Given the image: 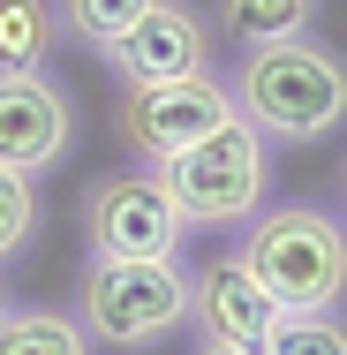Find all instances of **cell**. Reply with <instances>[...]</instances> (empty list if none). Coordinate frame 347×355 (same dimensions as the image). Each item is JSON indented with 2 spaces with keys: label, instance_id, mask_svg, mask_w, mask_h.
Returning <instances> with one entry per match:
<instances>
[{
  "label": "cell",
  "instance_id": "1",
  "mask_svg": "<svg viewBox=\"0 0 347 355\" xmlns=\"http://www.w3.org/2000/svg\"><path fill=\"white\" fill-rule=\"evenodd\" d=\"M226 98L265 144H317L347 121V61L317 31L272 38V46H249L234 61Z\"/></svg>",
  "mask_w": 347,
  "mask_h": 355
},
{
  "label": "cell",
  "instance_id": "7",
  "mask_svg": "<svg viewBox=\"0 0 347 355\" xmlns=\"http://www.w3.org/2000/svg\"><path fill=\"white\" fill-rule=\"evenodd\" d=\"M75 151V106L46 69H0V166L53 174Z\"/></svg>",
  "mask_w": 347,
  "mask_h": 355
},
{
  "label": "cell",
  "instance_id": "4",
  "mask_svg": "<svg viewBox=\"0 0 347 355\" xmlns=\"http://www.w3.org/2000/svg\"><path fill=\"white\" fill-rule=\"evenodd\" d=\"M83 333L106 348H151L166 333L189 325L197 310V272H181V257H151V265H121V257H91L83 265Z\"/></svg>",
  "mask_w": 347,
  "mask_h": 355
},
{
  "label": "cell",
  "instance_id": "14",
  "mask_svg": "<svg viewBox=\"0 0 347 355\" xmlns=\"http://www.w3.org/2000/svg\"><path fill=\"white\" fill-rule=\"evenodd\" d=\"M257 355H347V325L332 310H302V318H279Z\"/></svg>",
  "mask_w": 347,
  "mask_h": 355
},
{
  "label": "cell",
  "instance_id": "12",
  "mask_svg": "<svg viewBox=\"0 0 347 355\" xmlns=\"http://www.w3.org/2000/svg\"><path fill=\"white\" fill-rule=\"evenodd\" d=\"M317 23V0H219V31L249 53V46H272V38H302Z\"/></svg>",
  "mask_w": 347,
  "mask_h": 355
},
{
  "label": "cell",
  "instance_id": "2",
  "mask_svg": "<svg viewBox=\"0 0 347 355\" xmlns=\"http://www.w3.org/2000/svg\"><path fill=\"white\" fill-rule=\"evenodd\" d=\"M242 257L287 318L332 310L347 295V219L325 212V205H265L249 219Z\"/></svg>",
  "mask_w": 347,
  "mask_h": 355
},
{
  "label": "cell",
  "instance_id": "17",
  "mask_svg": "<svg viewBox=\"0 0 347 355\" xmlns=\"http://www.w3.org/2000/svg\"><path fill=\"white\" fill-rule=\"evenodd\" d=\"M332 189H340V219H347V159H340V174H332Z\"/></svg>",
  "mask_w": 347,
  "mask_h": 355
},
{
  "label": "cell",
  "instance_id": "6",
  "mask_svg": "<svg viewBox=\"0 0 347 355\" xmlns=\"http://www.w3.org/2000/svg\"><path fill=\"white\" fill-rule=\"evenodd\" d=\"M226 114H234V98H226V83L204 69V76H174V83H129L114 129H121V144L136 151L143 166H159V159L189 151L197 137H211Z\"/></svg>",
  "mask_w": 347,
  "mask_h": 355
},
{
  "label": "cell",
  "instance_id": "15",
  "mask_svg": "<svg viewBox=\"0 0 347 355\" xmlns=\"http://www.w3.org/2000/svg\"><path fill=\"white\" fill-rule=\"evenodd\" d=\"M30 234H38V189H30V174L0 166V265H15L30 250Z\"/></svg>",
  "mask_w": 347,
  "mask_h": 355
},
{
  "label": "cell",
  "instance_id": "16",
  "mask_svg": "<svg viewBox=\"0 0 347 355\" xmlns=\"http://www.w3.org/2000/svg\"><path fill=\"white\" fill-rule=\"evenodd\" d=\"M197 355H249V348H219V340H197Z\"/></svg>",
  "mask_w": 347,
  "mask_h": 355
},
{
  "label": "cell",
  "instance_id": "10",
  "mask_svg": "<svg viewBox=\"0 0 347 355\" xmlns=\"http://www.w3.org/2000/svg\"><path fill=\"white\" fill-rule=\"evenodd\" d=\"M0 355H91L83 325L69 310H46V302H8L0 310Z\"/></svg>",
  "mask_w": 347,
  "mask_h": 355
},
{
  "label": "cell",
  "instance_id": "9",
  "mask_svg": "<svg viewBox=\"0 0 347 355\" xmlns=\"http://www.w3.org/2000/svg\"><path fill=\"white\" fill-rule=\"evenodd\" d=\"M121 83H174V76H204L211 69V31L197 8H181V0H159L151 15H143L136 31L106 53Z\"/></svg>",
  "mask_w": 347,
  "mask_h": 355
},
{
  "label": "cell",
  "instance_id": "8",
  "mask_svg": "<svg viewBox=\"0 0 347 355\" xmlns=\"http://www.w3.org/2000/svg\"><path fill=\"white\" fill-rule=\"evenodd\" d=\"M287 318L265 280L249 272V257L242 250H226V257H211L204 272H197V310H189V325H197V340H219V348H265L272 340V325Z\"/></svg>",
  "mask_w": 347,
  "mask_h": 355
},
{
  "label": "cell",
  "instance_id": "11",
  "mask_svg": "<svg viewBox=\"0 0 347 355\" xmlns=\"http://www.w3.org/2000/svg\"><path fill=\"white\" fill-rule=\"evenodd\" d=\"M61 46L53 0H0V69H46Z\"/></svg>",
  "mask_w": 347,
  "mask_h": 355
},
{
  "label": "cell",
  "instance_id": "3",
  "mask_svg": "<svg viewBox=\"0 0 347 355\" xmlns=\"http://www.w3.org/2000/svg\"><path fill=\"white\" fill-rule=\"evenodd\" d=\"M151 174L166 182L174 212L189 227H249L265 212V189H272V151H265V137L242 114H226L211 137H197L174 159H159Z\"/></svg>",
  "mask_w": 347,
  "mask_h": 355
},
{
  "label": "cell",
  "instance_id": "18",
  "mask_svg": "<svg viewBox=\"0 0 347 355\" xmlns=\"http://www.w3.org/2000/svg\"><path fill=\"white\" fill-rule=\"evenodd\" d=\"M8 302H15V295H8V280H0V310H8Z\"/></svg>",
  "mask_w": 347,
  "mask_h": 355
},
{
  "label": "cell",
  "instance_id": "13",
  "mask_svg": "<svg viewBox=\"0 0 347 355\" xmlns=\"http://www.w3.org/2000/svg\"><path fill=\"white\" fill-rule=\"evenodd\" d=\"M53 8H61V38L91 46V53H114L159 0H53Z\"/></svg>",
  "mask_w": 347,
  "mask_h": 355
},
{
  "label": "cell",
  "instance_id": "5",
  "mask_svg": "<svg viewBox=\"0 0 347 355\" xmlns=\"http://www.w3.org/2000/svg\"><path fill=\"white\" fill-rule=\"evenodd\" d=\"M83 242H91V257L151 265V257H181L189 219L174 212V197L151 166L143 174H98L83 197Z\"/></svg>",
  "mask_w": 347,
  "mask_h": 355
}]
</instances>
